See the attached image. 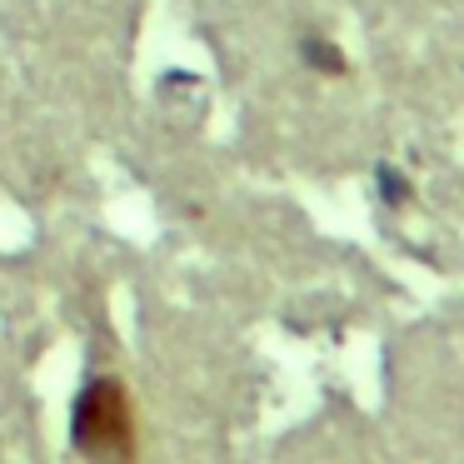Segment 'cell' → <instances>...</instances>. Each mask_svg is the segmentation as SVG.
<instances>
[{"instance_id":"6da1fadb","label":"cell","mask_w":464,"mask_h":464,"mask_svg":"<svg viewBox=\"0 0 464 464\" xmlns=\"http://www.w3.org/2000/svg\"><path fill=\"white\" fill-rule=\"evenodd\" d=\"M71 440L91 464H135V410L121 380L101 374L85 384L71 414Z\"/></svg>"}]
</instances>
